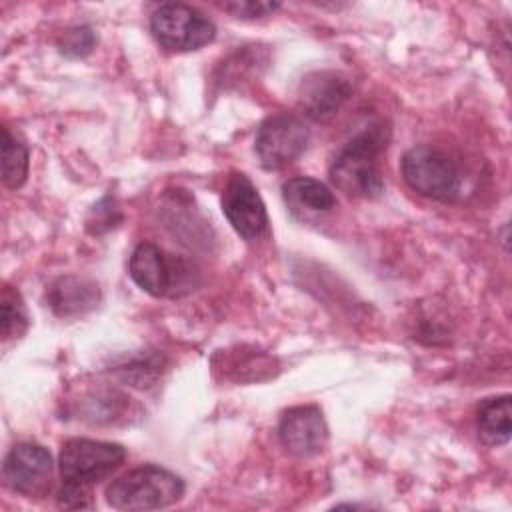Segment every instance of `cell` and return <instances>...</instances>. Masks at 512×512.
<instances>
[{"mask_svg":"<svg viewBox=\"0 0 512 512\" xmlns=\"http://www.w3.org/2000/svg\"><path fill=\"white\" fill-rule=\"evenodd\" d=\"M310 132L306 124L294 114L268 116L254 140V150L266 170H280L294 162L308 146Z\"/></svg>","mask_w":512,"mask_h":512,"instance_id":"52a82bcc","label":"cell"},{"mask_svg":"<svg viewBox=\"0 0 512 512\" xmlns=\"http://www.w3.org/2000/svg\"><path fill=\"white\" fill-rule=\"evenodd\" d=\"M282 192H284L286 204L300 214L304 212L322 214V212H330L336 206V198L332 190L316 178H308V176L290 178L288 182H284Z\"/></svg>","mask_w":512,"mask_h":512,"instance_id":"4fadbf2b","label":"cell"},{"mask_svg":"<svg viewBox=\"0 0 512 512\" xmlns=\"http://www.w3.org/2000/svg\"><path fill=\"white\" fill-rule=\"evenodd\" d=\"M402 176L406 184L438 202H454L462 190L458 164L436 146H414L402 156Z\"/></svg>","mask_w":512,"mask_h":512,"instance_id":"277c9868","label":"cell"},{"mask_svg":"<svg viewBox=\"0 0 512 512\" xmlns=\"http://www.w3.org/2000/svg\"><path fill=\"white\" fill-rule=\"evenodd\" d=\"M124 460L126 450L120 444L90 438H70L60 448L58 466L64 484L90 488L116 472Z\"/></svg>","mask_w":512,"mask_h":512,"instance_id":"5b68a950","label":"cell"},{"mask_svg":"<svg viewBox=\"0 0 512 512\" xmlns=\"http://www.w3.org/2000/svg\"><path fill=\"white\" fill-rule=\"evenodd\" d=\"M386 142L388 132L380 126L366 128L350 138L330 164L334 186L352 198H378L384 190L380 156Z\"/></svg>","mask_w":512,"mask_h":512,"instance_id":"6da1fadb","label":"cell"},{"mask_svg":"<svg viewBox=\"0 0 512 512\" xmlns=\"http://www.w3.org/2000/svg\"><path fill=\"white\" fill-rule=\"evenodd\" d=\"M222 10L230 12L236 18H262L280 8L278 2H262V0H236V2H224L220 4Z\"/></svg>","mask_w":512,"mask_h":512,"instance_id":"ac0fdd59","label":"cell"},{"mask_svg":"<svg viewBox=\"0 0 512 512\" xmlns=\"http://www.w3.org/2000/svg\"><path fill=\"white\" fill-rule=\"evenodd\" d=\"M222 212L230 226L248 242L260 240L268 232L266 206L248 176L234 172L222 192Z\"/></svg>","mask_w":512,"mask_h":512,"instance_id":"9c48e42d","label":"cell"},{"mask_svg":"<svg viewBox=\"0 0 512 512\" xmlns=\"http://www.w3.org/2000/svg\"><path fill=\"white\" fill-rule=\"evenodd\" d=\"M94 42H96V38L90 28L74 26L62 34L58 46H60L62 54L78 58V56H86L94 48Z\"/></svg>","mask_w":512,"mask_h":512,"instance_id":"e0dca14e","label":"cell"},{"mask_svg":"<svg viewBox=\"0 0 512 512\" xmlns=\"http://www.w3.org/2000/svg\"><path fill=\"white\" fill-rule=\"evenodd\" d=\"M58 504L62 508H88L90 506V488L64 484L58 494Z\"/></svg>","mask_w":512,"mask_h":512,"instance_id":"d6986e66","label":"cell"},{"mask_svg":"<svg viewBox=\"0 0 512 512\" xmlns=\"http://www.w3.org/2000/svg\"><path fill=\"white\" fill-rule=\"evenodd\" d=\"M184 496V482L174 472L144 464L118 476L106 488V500L116 510H158Z\"/></svg>","mask_w":512,"mask_h":512,"instance_id":"7a4b0ae2","label":"cell"},{"mask_svg":"<svg viewBox=\"0 0 512 512\" xmlns=\"http://www.w3.org/2000/svg\"><path fill=\"white\" fill-rule=\"evenodd\" d=\"M54 464L50 452L34 442H20L10 448L2 464L4 484L22 496L42 498L52 488Z\"/></svg>","mask_w":512,"mask_h":512,"instance_id":"ba28073f","label":"cell"},{"mask_svg":"<svg viewBox=\"0 0 512 512\" xmlns=\"http://www.w3.org/2000/svg\"><path fill=\"white\" fill-rule=\"evenodd\" d=\"M352 86L336 72H312L300 84V106L314 120H328L348 100Z\"/></svg>","mask_w":512,"mask_h":512,"instance_id":"8fae6325","label":"cell"},{"mask_svg":"<svg viewBox=\"0 0 512 512\" xmlns=\"http://www.w3.org/2000/svg\"><path fill=\"white\" fill-rule=\"evenodd\" d=\"M28 328V314L24 302L16 290L4 286L2 290V338H18Z\"/></svg>","mask_w":512,"mask_h":512,"instance_id":"2e32d148","label":"cell"},{"mask_svg":"<svg viewBox=\"0 0 512 512\" xmlns=\"http://www.w3.org/2000/svg\"><path fill=\"white\" fill-rule=\"evenodd\" d=\"M278 436L282 446L300 458L316 456L328 442V426L318 406H294L280 418Z\"/></svg>","mask_w":512,"mask_h":512,"instance_id":"30bf717a","label":"cell"},{"mask_svg":"<svg viewBox=\"0 0 512 512\" xmlns=\"http://www.w3.org/2000/svg\"><path fill=\"white\" fill-rule=\"evenodd\" d=\"M512 404L510 396L492 398L482 404L478 412V436L488 446H500L510 440L512 424Z\"/></svg>","mask_w":512,"mask_h":512,"instance_id":"5bb4252c","label":"cell"},{"mask_svg":"<svg viewBox=\"0 0 512 512\" xmlns=\"http://www.w3.org/2000/svg\"><path fill=\"white\" fill-rule=\"evenodd\" d=\"M46 300L58 316H78L92 310L100 300L98 284L82 276H62L46 290Z\"/></svg>","mask_w":512,"mask_h":512,"instance_id":"7c38bea8","label":"cell"},{"mask_svg":"<svg viewBox=\"0 0 512 512\" xmlns=\"http://www.w3.org/2000/svg\"><path fill=\"white\" fill-rule=\"evenodd\" d=\"M28 176V148L2 128V182L6 188L16 190Z\"/></svg>","mask_w":512,"mask_h":512,"instance_id":"9a60e30c","label":"cell"},{"mask_svg":"<svg viewBox=\"0 0 512 512\" xmlns=\"http://www.w3.org/2000/svg\"><path fill=\"white\" fill-rule=\"evenodd\" d=\"M128 270L132 280L156 298L180 296L198 284V272L190 262L166 254L152 242H142L134 248Z\"/></svg>","mask_w":512,"mask_h":512,"instance_id":"3957f363","label":"cell"},{"mask_svg":"<svg viewBox=\"0 0 512 512\" xmlns=\"http://www.w3.org/2000/svg\"><path fill=\"white\" fill-rule=\"evenodd\" d=\"M150 30L156 42L172 52L198 50L216 36V26L188 4H162L150 18Z\"/></svg>","mask_w":512,"mask_h":512,"instance_id":"8992f818","label":"cell"}]
</instances>
